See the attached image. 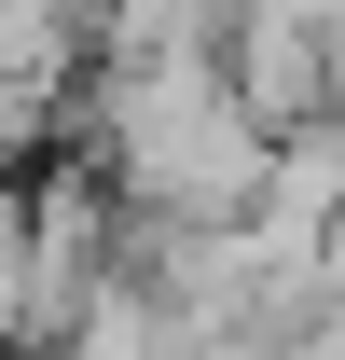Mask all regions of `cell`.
<instances>
[{"mask_svg": "<svg viewBox=\"0 0 345 360\" xmlns=\"http://www.w3.org/2000/svg\"><path fill=\"white\" fill-rule=\"evenodd\" d=\"M221 14H125L97 28V84H83V125H97V167L125 208L152 222H249L276 139L249 125V97L221 70Z\"/></svg>", "mask_w": 345, "mask_h": 360, "instance_id": "1", "label": "cell"}, {"mask_svg": "<svg viewBox=\"0 0 345 360\" xmlns=\"http://www.w3.org/2000/svg\"><path fill=\"white\" fill-rule=\"evenodd\" d=\"M111 180L69 153V167H42V194H28V305H14V333L42 360H69V333H83V305L111 291Z\"/></svg>", "mask_w": 345, "mask_h": 360, "instance_id": "2", "label": "cell"}, {"mask_svg": "<svg viewBox=\"0 0 345 360\" xmlns=\"http://www.w3.org/2000/svg\"><path fill=\"white\" fill-rule=\"evenodd\" d=\"M221 70H235V97H249L262 139H304V125L345 111V84H332V14H318V0H262V14H235Z\"/></svg>", "mask_w": 345, "mask_h": 360, "instance_id": "3", "label": "cell"}, {"mask_svg": "<svg viewBox=\"0 0 345 360\" xmlns=\"http://www.w3.org/2000/svg\"><path fill=\"white\" fill-rule=\"evenodd\" d=\"M249 236H262V264H332V236H345V125L276 139V167L249 194Z\"/></svg>", "mask_w": 345, "mask_h": 360, "instance_id": "4", "label": "cell"}, {"mask_svg": "<svg viewBox=\"0 0 345 360\" xmlns=\"http://www.w3.org/2000/svg\"><path fill=\"white\" fill-rule=\"evenodd\" d=\"M69 360H221L208 347V333H194V319H180L166 305V291H152V277H111V291H97V305H83V333H69Z\"/></svg>", "mask_w": 345, "mask_h": 360, "instance_id": "5", "label": "cell"}, {"mask_svg": "<svg viewBox=\"0 0 345 360\" xmlns=\"http://www.w3.org/2000/svg\"><path fill=\"white\" fill-rule=\"evenodd\" d=\"M14 305H28V194H0V333H14Z\"/></svg>", "mask_w": 345, "mask_h": 360, "instance_id": "6", "label": "cell"}]
</instances>
